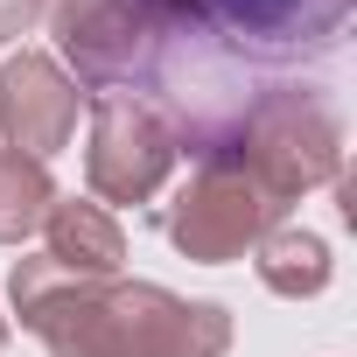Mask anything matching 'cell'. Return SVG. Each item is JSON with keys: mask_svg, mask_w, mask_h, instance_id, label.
Segmentation results:
<instances>
[{"mask_svg": "<svg viewBox=\"0 0 357 357\" xmlns=\"http://www.w3.org/2000/svg\"><path fill=\"white\" fill-rule=\"evenodd\" d=\"M252 91H259V84H252L245 56L204 22L197 0H183V8L161 22L154 56H147V77H140L133 98H147V105L168 119L175 147L204 161V154L231 147V133H238Z\"/></svg>", "mask_w": 357, "mask_h": 357, "instance_id": "obj_1", "label": "cell"}, {"mask_svg": "<svg viewBox=\"0 0 357 357\" xmlns=\"http://www.w3.org/2000/svg\"><path fill=\"white\" fill-rule=\"evenodd\" d=\"M231 154L280 204H294L343 175V119L315 84H259L231 133Z\"/></svg>", "mask_w": 357, "mask_h": 357, "instance_id": "obj_2", "label": "cell"}, {"mask_svg": "<svg viewBox=\"0 0 357 357\" xmlns=\"http://www.w3.org/2000/svg\"><path fill=\"white\" fill-rule=\"evenodd\" d=\"M280 218H287V204L259 183L231 147H218V154L197 161V175L183 183V197L161 211V231H168V245L183 259L225 266V259L259 252V238L280 231Z\"/></svg>", "mask_w": 357, "mask_h": 357, "instance_id": "obj_3", "label": "cell"}, {"mask_svg": "<svg viewBox=\"0 0 357 357\" xmlns=\"http://www.w3.org/2000/svg\"><path fill=\"white\" fill-rule=\"evenodd\" d=\"M183 8V0H50V36L63 50V77L91 98L105 91H140L147 56L161 22Z\"/></svg>", "mask_w": 357, "mask_h": 357, "instance_id": "obj_4", "label": "cell"}, {"mask_svg": "<svg viewBox=\"0 0 357 357\" xmlns=\"http://www.w3.org/2000/svg\"><path fill=\"white\" fill-rule=\"evenodd\" d=\"M15 315L22 329H36L50 343V357H119V315H112V280L70 273L50 252L15 259L8 273Z\"/></svg>", "mask_w": 357, "mask_h": 357, "instance_id": "obj_5", "label": "cell"}, {"mask_svg": "<svg viewBox=\"0 0 357 357\" xmlns=\"http://www.w3.org/2000/svg\"><path fill=\"white\" fill-rule=\"evenodd\" d=\"M175 161H183V147H175L168 119L133 98V91H105L91 98V147H84V175H91V197L105 204H147Z\"/></svg>", "mask_w": 357, "mask_h": 357, "instance_id": "obj_6", "label": "cell"}, {"mask_svg": "<svg viewBox=\"0 0 357 357\" xmlns=\"http://www.w3.org/2000/svg\"><path fill=\"white\" fill-rule=\"evenodd\" d=\"M245 63H301L343 43L357 0H197Z\"/></svg>", "mask_w": 357, "mask_h": 357, "instance_id": "obj_7", "label": "cell"}, {"mask_svg": "<svg viewBox=\"0 0 357 357\" xmlns=\"http://www.w3.org/2000/svg\"><path fill=\"white\" fill-rule=\"evenodd\" d=\"M119 357H225L231 315L218 301H183L161 280H112Z\"/></svg>", "mask_w": 357, "mask_h": 357, "instance_id": "obj_8", "label": "cell"}, {"mask_svg": "<svg viewBox=\"0 0 357 357\" xmlns=\"http://www.w3.org/2000/svg\"><path fill=\"white\" fill-rule=\"evenodd\" d=\"M77 105H84V91L63 77L56 56L15 50L0 63V133H8L15 154H29V161L63 154L70 133H77Z\"/></svg>", "mask_w": 357, "mask_h": 357, "instance_id": "obj_9", "label": "cell"}, {"mask_svg": "<svg viewBox=\"0 0 357 357\" xmlns=\"http://www.w3.org/2000/svg\"><path fill=\"white\" fill-rule=\"evenodd\" d=\"M43 238H50V259L70 266V273H91V280H119V259H126V231L105 204L91 197H56L50 218H43Z\"/></svg>", "mask_w": 357, "mask_h": 357, "instance_id": "obj_10", "label": "cell"}, {"mask_svg": "<svg viewBox=\"0 0 357 357\" xmlns=\"http://www.w3.org/2000/svg\"><path fill=\"white\" fill-rule=\"evenodd\" d=\"M329 245L315 238V231H301V225H280V231H266L259 238V280H266V294H280V301H308V294H322L329 287Z\"/></svg>", "mask_w": 357, "mask_h": 357, "instance_id": "obj_11", "label": "cell"}, {"mask_svg": "<svg viewBox=\"0 0 357 357\" xmlns=\"http://www.w3.org/2000/svg\"><path fill=\"white\" fill-rule=\"evenodd\" d=\"M50 204H56L50 168L15 154V147H0V245H22L29 231H43Z\"/></svg>", "mask_w": 357, "mask_h": 357, "instance_id": "obj_12", "label": "cell"}, {"mask_svg": "<svg viewBox=\"0 0 357 357\" xmlns=\"http://www.w3.org/2000/svg\"><path fill=\"white\" fill-rule=\"evenodd\" d=\"M29 29H36V15H29V8H15V0H0V50H8L15 36H29Z\"/></svg>", "mask_w": 357, "mask_h": 357, "instance_id": "obj_13", "label": "cell"}, {"mask_svg": "<svg viewBox=\"0 0 357 357\" xmlns=\"http://www.w3.org/2000/svg\"><path fill=\"white\" fill-rule=\"evenodd\" d=\"M15 8H29V15H36V22H43V15H50V0H15Z\"/></svg>", "mask_w": 357, "mask_h": 357, "instance_id": "obj_14", "label": "cell"}, {"mask_svg": "<svg viewBox=\"0 0 357 357\" xmlns=\"http://www.w3.org/2000/svg\"><path fill=\"white\" fill-rule=\"evenodd\" d=\"M0 343H8V315H0Z\"/></svg>", "mask_w": 357, "mask_h": 357, "instance_id": "obj_15", "label": "cell"}]
</instances>
